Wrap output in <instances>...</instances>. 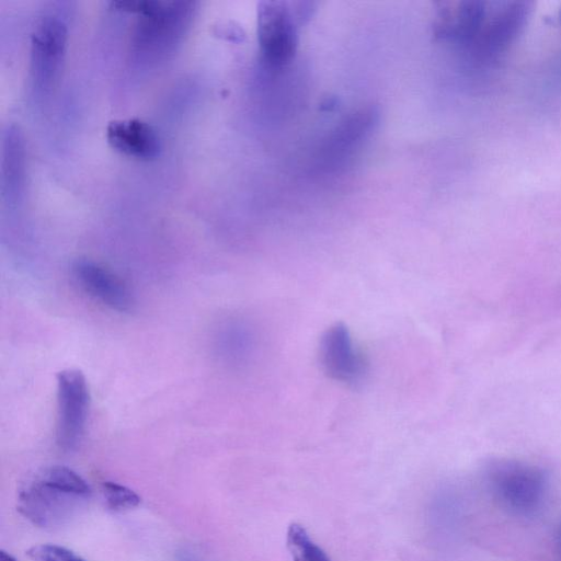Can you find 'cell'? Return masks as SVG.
I'll list each match as a JSON object with an SVG mask.
<instances>
[{
  "instance_id": "10",
  "label": "cell",
  "mask_w": 561,
  "mask_h": 561,
  "mask_svg": "<svg viewBox=\"0 0 561 561\" xmlns=\"http://www.w3.org/2000/svg\"><path fill=\"white\" fill-rule=\"evenodd\" d=\"M105 503L112 511L130 510L140 504L139 495L131 489L112 481L102 483Z\"/></svg>"
},
{
  "instance_id": "9",
  "label": "cell",
  "mask_w": 561,
  "mask_h": 561,
  "mask_svg": "<svg viewBox=\"0 0 561 561\" xmlns=\"http://www.w3.org/2000/svg\"><path fill=\"white\" fill-rule=\"evenodd\" d=\"M286 542L293 561H331L300 524L288 526Z\"/></svg>"
},
{
  "instance_id": "7",
  "label": "cell",
  "mask_w": 561,
  "mask_h": 561,
  "mask_svg": "<svg viewBox=\"0 0 561 561\" xmlns=\"http://www.w3.org/2000/svg\"><path fill=\"white\" fill-rule=\"evenodd\" d=\"M71 271L81 288L103 305L119 312L134 309L135 299L127 285L105 267L88 259H78Z\"/></svg>"
},
{
  "instance_id": "1",
  "label": "cell",
  "mask_w": 561,
  "mask_h": 561,
  "mask_svg": "<svg viewBox=\"0 0 561 561\" xmlns=\"http://www.w3.org/2000/svg\"><path fill=\"white\" fill-rule=\"evenodd\" d=\"M91 488L77 472L53 466L38 473L19 493L18 510L34 525H62L90 497Z\"/></svg>"
},
{
  "instance_id": "11",
  "label": "cell",
  "mask_w": 561,
  "mask_h": 561,
  "mask_svg": "<svg viewBox=\"0 0 561 561\" xmlns=\"http://www.w3.org/2000/svg\"><path fill=\"white\" fill-rule=\"evenodd\" d=\"M33 561H85L73 551L57 545H38L27 550Z\"/></svg>"
},
{
  "instance_id": "2",
  "label": "cell",
  "mask_w": 561,
  "mask_h": 561,
  "mask_svg": "<svg viewBox=\"0 0 561 561\" xmlns=\"http://www.w3.org/2000/svg\"><path fill=\"white\" fill-rule=\"evenodd\" d=\"M488 482L502 506L523 516L540 510L548 491L547 478L540 469L514 460L491 465Z\"/></svg>"
},
{
  "instance_id": "5",
  "label": "cell",
  "mask_w": 561,
  "mask_h": 561,
  "mask_svg": "<svg viewBox=\"0 0 561 561\" xmlns=\"http://www.w3.org/2000/svg\"><path fill=\"white\" fill-rule=\"evenodd\" d=\"M319 358L327 376L340 383L355 387L366 377L367 362L343 323L331 325L322 334Z\"/></svg>"
},
{
  "instance_id": "12",
  "label": "cell",
  "mask_w": 561,
  "mask_h": 561,
  "mask_svg": "<svg viewBox=\"0 0 561 561\" xmlns=\"http://www.w3.org/2000/svg\"><path fill=\"white\" fill-rule=\"evenodd\" d=\"M0 561H18L14 557H12L10 553H7L5 551H0Z\"/></svg>"
},
{
  "instance_id": "4",
  "label": "cell",
  "mask_w": 561,
  "mask_h": 561,
  "mask_svg": "<svg viewBox=\"0 0 561 561\" xmlns=\"http://www.w3.org/2000/svg\"><path fill=\"white\" fill-rule=\"evenodd\" d=\"M298 18L295 10L282 1H262L256 10L257 39L261 51L272 65L288 62L298 44Z\"/></svg>"
},
{
  "instance_id": "13",
  "label": "cell",
  "mask_w": 561,
  "mask_h": 561,
  "mask_svg": "<svg viewBox=\"0 0 561 561\" xmlns=\"http://www.w3.org/2000/svg\"><path fill=\"white\" fill-rule=\"evenodd\" d=\"M558 545H559V549H560V552H561V527H560V530H559V534H558Z\"/></svg>"
},
{
  "instance_id": "8",
  "label": "cell",
  "mask_w": 561,
  "mask_h": 561,
  "mask_svg": "<svg viewBox=\"0 0 561 561\" xmlns=\"http://www.w3.org/2000/svg\"><path fill=\"white\" fill-rule=\"evenodd\" d=\"M107 142L117 151L137 159H153L160 141L154 129L139 118L115 119L106 127Z\"/></svg>"
},
{
  "instance_id": "6",
  "label": "cell",
  "mask_w": 561,
  "mask_h": 561,
  "mask_svg": "<svg viewBox=\"0 0 561 561\" xmlns=\"http://www.w3.org/2000/svg\"><path fill=\"white\" fill-rule=\"evenodd\" d=\"M67 41L66 24L53 14L39 19L32 33V71L35 82L44 88L58 72Z\"/></svg>"
},
{
  "instance_id": "3",
  "label": "cell",
  "mask_w": 561,
  "mask_h": 561,
  "mask_svg": "<svg viewBox=\"0 0 561 561\" xmlns=\"http://www.w3.org/2000/svg\"><path fill=\"white\" fill-rule=\"evenodd\" d=\"M89 404L90 393L84 375L77 369L58 373L56 442L64 451L75 450L80 444Z\"/></svg>"
}]
</instances>
